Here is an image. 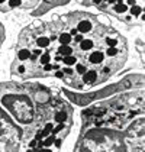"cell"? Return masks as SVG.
<instances>
[{
    "label": "cell",
    "mask_w": 145,
    "mask_h": 152,
    "mask_svg": "<svg viewBox=\"0 0 145 152\" xmlns=\"http://www.w3.org/2000/svg\"><path fill=\"white\" fill-rule=\"evenodd\" d=\"M23 151L22 129L0 106V152Z\"/></svg>",
    "instance_id": "obj_5"
},
{
    "label": "cell",
    "mask_w": 145,
    "mask_h": 152,
    "mask_svg": "<svg viewBox=\"0 0 145 152\" xmlns=\"http://www.w3.org/2000/svg\"><path fill=\"white\" fill-rule=\"evenodd\" d=\"M145 148L144 75L128 77L123 88L81 112L74 151L142 152Z\"/></svg>",
    "instance_id": "obj_2"
},
{
    "label": "cell",
    "mask_w": 145,
    "mask_h": 152,
    "mask_svg": "<svg viewBox=\"0 0 145 152\" xmlns=\"http://www.w3.org/2000/svg\"><path fill=\"white\" fill-rule=\"evenodd\" d=\"M87 7L113 16L126 25L144 23V0H80Z\"/></svg>",
    "instance_id": "obj_4"
},
{
    "label": "cell",
    "mask_w": 145,
    "mask_h": 152,
    "mask_svg": "<svg viewBox=\"0 0 145 152\" xmlns=\"http://www.w3.org/2000/svg\"><path fill=\"white\" fill-rule=\"evenodd\" d=\"M0 106L23 135V151H60L72 128L74 107L41 83H0Z\"/></svg>",
    "instance_id": "obj_3"
},
{
    "label": "cell",
    "mask_w": 145,
    "mask_h": 152,
    "mask_svg": "<svg viewBox=\"0 0 145 152\" xmlns=\"http://www.w3.org/2000/svg\"><path fill=\"white\" fill-rule=\"evenodd\" d=\"M128 59V42L113 26L89 12L36 20L18 36L10 74L22 81L55 77L87 91L110 80Z\"/></svg>",
    "instance_id": "obj_1"
},
{
    "label": "cell",
    "mask_w": 145,
    "mask_h": 152,
    "mask_svg": "<svg viewBox=\"0 0 145 152\" xmlns=\"http://www.w3.org/2000/svg\"><path fill=\"white\" fill-rule=\"evenodd\" d=\"M4 38H6V31H4V26L0 22V49H1V45L4 42Z\"/></svg>",
    "instance_id": "obj_7"
},
{
    "label": "cell",
    "mask_w": 145,
    "mask_h": 152,
    "mask_svg": "<svg viewBox=\"0 0 145 152\" xmlns=\"http://www.w3.org/2000/svg\"><path fill=\"white\" fill-rule=\"evenodd\" d=\"M41 0H0V12L9 13L15 10H31L36 9Z\"/></svg>",
    "instance_id": "obj_6"
}]
</instances>
